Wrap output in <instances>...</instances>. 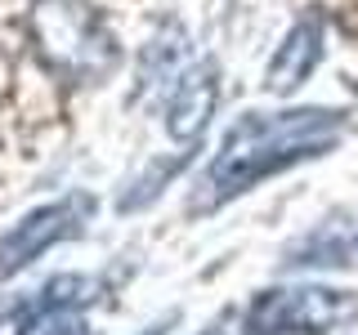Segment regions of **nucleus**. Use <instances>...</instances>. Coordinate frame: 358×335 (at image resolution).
Instances as JSON below:
<instances>
[{"label":"nucleus","instance_id":"f257e3e1","mask_svg":"<svg viewBox=\"0 0 358 335\" xmlns=\"http://www.w3.org/2000/svg\"><path fill=\"white\" fill-rule=\"evenodd\" d=\"M345 130V117L331 107H291V112H246V117L224 134L215 161L197 179V206H224L255 188L264 174L282 165L327 156Z\"/></svg>","mask_w":358,"mask_h":335},{"label":"nucleus","instance_id":"f03ea898","mask_svg":"<svg viewBox=\"0 0 358 335\" xmlns=\"http://www.w3.org/2000/svg\"><path fill=\"white\" fill-rule=\"evenodd\" d=\"M41 63L67 85H94L117 67V40L81 0H36L27 14Z\"/></svg>","mask_w":358,"mask_h":335},{"label":"nucleus","instance_id":"7ed1b4c3","mask_svg":"<svg viewBox=\"0 0 358 335\" xmlns=\"http://www.w3.org/2000/svg\"><path fill=\"white\" fill-rule=\"evenodd\" d=\"M358 313V295L327 286H278L242 304L246 335H318Z\"/></svg>","mask_w":358,"mask_h":335},{"label":"nucleus","instance_id":"20e7f679","mask_svg":"<svg viewBox=\"0 0 358 335\" xmlns=\"http://www.w3.org/2000/svg\"><path fill=\"white\" fill-rule=\"evenodd\" d=\"M85 215H90V197H67V201H54V206H41V210H31V215H22L14 228L0 237V282L22 273L36 255H45L50 246H59L63 237L81 232Z\"/></svg>","mask_w":358,"mask_h":335},{"label":"nucleus","instance_id":"39448f33","mask_svg":"<svg viewBox=\"0 0 358 335\" xmlns=\"http://www.w3.org/2000/svg\"><path fill=\"white\" fill-rule=\"evenodd\" d=\"M215 103H220V72L215 63H188L184 76L171 85L166 94V130L171 139L179 143H193L206 121L215 117Z\"/></svg>","mask_w":358,"mask_h":335},{"label":"nucleus","instance_id":"423d86ee","mask_svg":"<svg viewBox=\"0 0 358 335\" xmlns=\"http://www.w3.org/2000/svg\"><path fill=\"white\" fill-rule=\"evenodd\" d=\"M90 295H94V282H90V277L59 273V277H50L31 299H18V304H9L0 313V335H31L50 318H63V313L90 304Z\"/></svg>","mask_w":358,"mask_h":335},{"label":"nucleus","instance_id":"0eeeda50","mask_svg":"<svg viewBox=\"0 0 358 335\" xmlns=\"http://www.w3.org/2000/svg\"><path fill=\"white\" fill-rule=\"evenodd\" d=\"M318 59H322V22L318 18H300L282 36L278 54L268 59V72H264L268 94H291L296 85H305V76L318 67Z\"/></svg>","mask_w":358,"mask_h":335},{"label":"nucleus","instance_id":"6e6552de","mask_svg":"<svg viewBox=\"0 0 358 335\" xmlns=\"http://www.w3.org/2000/svg\"><path fill=\"white\" fill-rule=\"evenodd\" d=\"M188 67V40L179 27H162L148 45V54H143V67H139V81H143V94L157 98V94H171V85L184 76Z\"/></svg>","mask_w":358,"mask_h":335},{"label":"nucleus","instance_id":"1a4fd4ad","mask_svg":"<svg viewBox=\"0 0 358 335\" xmlns=\"http://www.w3.org/2000/svg\"><path fill=\"white\" fill-rule=\"evenodd\" d=\"M201 335H246V322H242V304L238 308H224L220 322H210Z\"/></svg>","mask_w":358,"mask_h":335},{"label":"nucleus","instance_id":"9d476101","mask_svg":"<svg viewBox=\"0 0 358 335\" xmlns=\"http://www.w3.org/2000/svg\"><path fill=\"white\" fill-rule=\"evenodd\" d=\"M81 335H90V331H81Z\"/></svg>","mask_w":358,"mask_h":335}]
</instances>
